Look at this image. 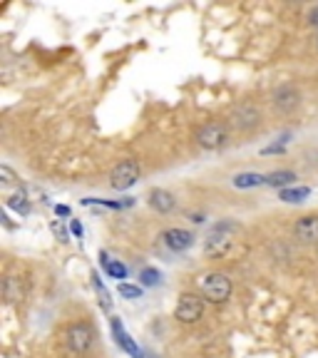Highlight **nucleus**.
<instances>
[{"label": "nucleus", "mask_w": 318, "mask_h": 358, "mask_svg": "<svg viewBox=\"0 0 318 358\" xmlns=\"http://www.w3.org/2000/svg\"><path fill=\"white\" fill-rule=\"evenodd\" d=\"M316 50H318V40H316Z\"/></svg>", "instance_id": "obj_22"}, {"label": "nucleus", "mask_w": 318, "mask_h": 358, "mask_svg": "<svg viewBox=\"0 0 318 358\" xmlns=\"http://www.w3.org/2000/svg\"><path fill=\"white\" fill-rule=\"evenodd\" d=\"M279 196L284 201H289V204H296V201H303L308 196V189L306 187H301V189H281Z\"/></svg>", "instance_id": "obj_15"}, {"label": "nucleus", "mask_w": 318, "mask_h": 358, "mask_svg": "<svg viewBox=\"0 0 318 358\" xmlns=\"http://www.w3.org/2000/svg\"><path fill=\"white\" fill-rule=\"evenodd\" d=\"M296 182V174L289 172V169H281V172H271L266 177V185L274 187V189H279V187H286V185H294Z\"/></svg>", "instance_id": "obj_14"}, {"label": "nucleus", "mask_w": 318, "mask_h": 358, "mask_svg": "<svg viewBox=\"0 0 318 358\" xmlns=\"http://www.w3.org/2000/svg\"><path fill=\"white\" fill-rule=\"evenodd\" d=\"M231 296V279L222 271H212L201 279V299L209 303H224Z\"/></svg>", "instance_id": "obj_2"}, {"label": "nucleus", "mask_w": 318, "mask_h": 358, "mask_svg": "<svg viewBox=\"0 0 318 358\" xmlns=\"http://www.w3.org/2000/svg\"><path fill=\"white\" fill-rule=\"evenodd\" d=\"M142 281H145L147 286H154L157 281H159V274H157L154 268H145V271H142Z\"/></svg>", "instance_id": "obj_19"}, {"label": "nucleus", "mask_w": 318, "mask_h": 358, "mask_svg": "<svg viewBox=\"0 0 318 358\" xmlns=\"http://www.w3.org/2000/svg\"><path fill=\"white\" fill-rule=\"evenodd\" d=\"M107 264V271H110L115 279H124V274H127V268L122 266V264H117V262H105Z\"/></svg>", "instance_id": "obj_18"}, {"label": "nucleus", "mask_w": 318, "mask_h": 358, "mask_svg": "<svg viewBox=\"0 0 318 358\" xmlns=\"http://www.w3.org/2000/svg\"><path fill=\"white\" fill-rule=\"evenodd\" d=\"M115 334H117V341H120V343H122V346H124V348H127V351L137 353V348H134V343H132V341H129V338H127V334H124V331H122V326H120V324H117V321H115Z\"/></svg>", "instance_id": "obj_17"}, {"label": "nucleus", "mask_w": 318, "mask_h": 358, "mask_svg": "<svg viewBox=\"0 0 318 358\" xmlns=\"http://www.w3.org/2000/svg\"><path fill=\"white\" fill-rule=\"evenodd\" d=\"M306 20H308V25H311L313 30H318V6L308 8V13H306Z\"/></svg>", "instance_id": "obj_21"}, {"label": "nucleus", "mask_w": 318, "mask_h": 358, "mask_svg": "<svg viewBox=\"0 0 318 358\" xmlns=\"http://www.w3.org/2000/svg\"><path fill=\"white\" fill-rule=\"evenodd\" d=\"M65 343L73 353L82 356V353H87L89 348H92V343H95V331H92V326L89 324H85V321L73 324L65 334Z\"/></svg>", "instance_id": "obj_3"}, {"label": "nucleus", "mask_w": 318, "mask_h": 358, "mask_svg": "<svg viewBox=\"0 0 318 358\" xmlns=\"http://www.w3.org/2000/svg\"><path fill=\"white\" fill-rule=\"evenodd\" d=\"M0 177H3V187H8V185H13V182H15V174H13V169L6 167V164L0 167Z\"/></svg>", "instance_id": "obj_20"}, {"label": "nucleus", "mask_w": 318, "mask_h": 358, "mask_svg": "<svg viewBox=\"0 0 318 358\" xmlns=\"http://www.w3.org/2000/svg\"><path fill=\"white\" fill-rule=\"evenodd\" d=\"M117 291H120V296H124V299H140L142 296L140 286H132V284H120Z\"/></svg>", "instance_id": "obj_16"}, {"label": "nucleus", "mask_w": 318, "mask_h": 358, "mask_svg": "<svg viewBox=\"0 0 318 358\" xmlns=\"http://www.w3.org/2000/svg\"><path fill=\"white\" fill-rule=\"evenodd\" d=\"M274 107L279 112H294L298 105H301V92H298L294 85H281V87L274 90Z\"/></svg>", "instance_id": "obj_9"}, {"label": "nucleus", "mask_w": 318, "mask_h": 358, "mask_svg": "<svg viewBox=\"0 0 318 358\" xmlns=\"http://www.w3.org/2000/svg\"><path fill=\"white\" fill-rule=\"evenodd\" d=\"M294 236L301 244H318V214H306L294 224Z\"/></svg>", "instance_id": "obj_10"}, {"label": "nucleus", "mask_w": 318, "mask_h": 358, "mask_svg": "<svg viewBox=\"0 0 318 358\" xmlns=\"http://www.w3.org/2000/svg\"><path fill=\"white\" fill-rule=\"evenodd\" d=\"M147 201H150V207L154 209V212H159V214L172 212L174 204H177L174 194H172V192H167V189H152L150 196H147Z\"/></svg>", "instance_id": "obj_11"}, {"label": "nucleus", "mask_w": 318, "mask_h": 358, "mask_svg": "<svg viewBox=\"0 0 318 358\" xmlns=\"http://www.w3.org/2000/svg\"><path fill=\"white\" fill-rule=\"evenodd\" d=\"M261 122V110L254 107L252 102H244V105L234 107L231 110V124L239 129H254Z\"/></svg>", "instance_id": "obj_7"}, {"label": "nucleus", "mask_w": 318, "mask_h": 358, "mask_svg": "<svg viewBox=\"0 0 318 358\" xmlns=\"http://www.w3.org/2000/svg\"><path fill=\"white\" fill-rule=\"evenodd\" d=\"M162 244L167 246L169 252L174 254H182L187 252V249H191L194 246V234L187 229H179V227H174V229H167L162 234Z\"/></svg>", "instance_id": "obj_8"}, {"label": "nucleus", "mask_w": 318, "mask_h": 358, "mask_svg": "<svg viewBox=\"0 0 318 358\" xmlns=\"http://www.w3.org/2000/svg\"><path fill=\"white\" fill-rule=\"evenodd\" d=\"M204 313V299H199L196 294H185L179 296L177 306H174V319L182 324H196Z\"/></svg>", "instance_id": "obj_5"}, {"label": "nucleus", "mask_w": 318, "mask_h": 358, "mask_svg": "<svg viewBox=\"0 0 318 358\" xmlns=\"http://www.w3.org/2000/svg\"><path fill=\"white\" fill-rule=\"evenodd\" d=\"M259 185H266V177L256 172H241L234 177V187L236 189H252V187H259Z\"/></svg>", "instance_id": "obj_13"}, {"label": "nucleus", "mask_w": 318, "mask_h": 358, "mask_svg": "<svg viewBox=\"0 0 318 358\" xmlns=\"http://www.w3.org/2000/svg\"><path fill=\"white\" fill-rule=\"evenodd\" d=\"M3 299L8 303H17L25 299V289H22V281L17 276H6L3 279Z\"/></svg>", "instance_id": "obj_12"}, {"label": "nucleus", "mask_w": 318, "mask_h": 358, "mask_svg": "<svg viewBox=\"0 0 318 358\" xmlns=\"http://www.w3.org/2000/svg\"><path fill=\"white\" fill-rule=\"evenodd\" d=\"M142 174V167L137 159H124V162H120L117 167L112 169L110 174V187L112 189H129L132 185H137V179H140Z\"/></svg>", "instance_id": "obj_4"}, {"label": "nucleus", "mask_w": 318, "mask_h": 358, "mask_svg": "<svg viewBox=\"0 0 318 358\" xmlns=\"http://www.w3.org/2000/svg\"><path fill=\"white\" fill-rule=\"evenodd\" d=\"M234 231H236V222H222L212 229V234L204 241V254L209 259H219L229 252L231 244H234Z\"/></svg>", "instance_id": "obj_1"}, {"label": "nucleus", "mask_w": 318, "mask_h": 358, "mask_svg": "<svg viewBox=\"0 0 318 358\" xmlns=\"http://www.w3.org/2000/svg\"><path fill=\"white\" fill-rule=\"evenodd\" d=\"M226 140H229V132H226V124L222 122H209L196 132V142L201 150H219L226 145Z\"/></svg>", "instance_id": "obj_6"}]
</instances>
